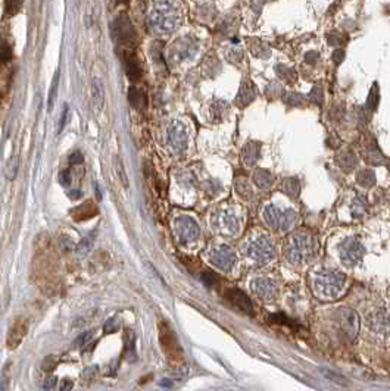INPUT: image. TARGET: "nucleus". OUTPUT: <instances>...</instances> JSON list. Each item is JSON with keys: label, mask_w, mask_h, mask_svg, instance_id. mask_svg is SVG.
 <instances>
[{"label": "nucleus", "mask_w": 390, "mask_h": 391, "mask_svg": "<svg viewBox=\"0 0 390 391\" xmlns=\"http://www.w3.org/2000/svg\"><path fill=\"white\" fill-rule=\"evenodd\" d=\"M284 253L293 265L306 263L317 253V240L308 232H294L284 244Z\"/></svg>", "instance_id": "obj_1"}, {"label": "nucleus", "mask_w": 390, "mask_h": 391, "mask_svg": "<svg viewBox=\"0 0 390 391\" xmlns=\"http://www.w3.org/2000/svg\"><path fill=\"white\" fill-rule=\"evenodd\" d=\"M346 277L339 271H324L317 275L314 281L315 293L324 298H333L342 293Z\"/></svg>", "instance_id": "obj_2"}, {"label": "nucleus", "mask_w": 390, "mask_h": 391, "mask_svg": "<svg viewBox=\"0 0 390 391\" xmlns=\"http://www.w3.org/2000/svg\"><path fill=\"white\" fill-rule=\"evenodd\" d=\"M265 224L276 231H289L294 227L297 215L292 209H280L274 204H270L264 209Z\"/></svg>", "instance_id": "obj_3"}, {"label": "nucleus", "mask_w": 390, "mask_h": 391, "mask_svg": "<svg viewBox=\"0 0 390 391\" xmlns=\"http://www.w3.org/2000/svg\"><path fill=\"white\" fill-rule=\"evenodd\" d=\"M274 255H276V246L273 244L271 238L267 235H261L252 240L246 247V256L258 265L268 263L274 258Z\"/></svg>", "instance_id": "obj_4"}, {"label": "nucleus", "mask_w": 390, "mask_h": 391, "mask_svg": "<svg viewBox=\"0 0 390 391\" xmlns=\"http://www.w3.org/2000/svg\"><path fill=\"white\" fill-rule=\"evenodd\" d=\"M211 224L215 228V231H218L221 234H227V235H234L240 229L239 216L231 209L216 210L211 218Z\"/></svg>", "instance_id": "obj_5"}, {"label": "nucleus", "mask_w": 390, "mask_h": 391, "mask_svg": "<svg viewBox=\"0 0 390 391\" xmlns=\"http://www.w3.org/2000/svg\"><path fill=\"white\" fill-rule=\"evenodd\" d=\"M150 21H153V28L159 33H170L177 27L178 15L173 6L168 3L159 4L153 13L150 15Z\"/></svg>", "instance_id": "obj_6"}, {"label": "nucleus", "mask_w": 390, "mask_h": 391, "mask_svg": "<svg viewBox=\"0 0 390 391\" xmlns=\"http://www.w3.org/2000/svg\"><path fill=\"white\" fill-rule=\"evenodd\" d=\"M336 319H337L340 334L348 341H352L358 335V331H359V318L356 312L348 307H342L337 310Z\"/></svg>", "instance_id": "obj_7"}, {"label": "nucleus", "mask_w": 390, "mask_h": 391, "mask_svg": "<svg viewBox=\"0 0 390 391\" xmlns=\"http://www.w3.org/2000/svg\"><path fill=\"white\" fill-rule=\"evenodd\" d=\"M159 338H161V344H162V350L165 352V355L168 356L170 360L173 362H180L183 359V350L177 341V337L174 334V331L165 324L162 322L159 326Z\"/></svg>", "instance_id": "obj_8"}, {"label": "nucleus", "mask_w": 390, "mask_h": 391, "mask_svg": "<svg viewBox=\"0 0 390 391\" xmlns=\"http://www.w3.org/2000/svg\"><path fill=\"white\" fill-rule=\"evenodd\" d=\"M364 246L361 244V241H358L356 238H348L345 241L340 243L339 246V255H340V261L348 265V266H355L358 265L362 258H364Z\"/></svg>", "instance_id": "obj_9"}, {"label": "nucleus", "mask_w": 390, "mask_h": 391, "mask_svg": "<svg viewBox=\"0 0 390 391\" xmlns=\"http://www.w3.org/2000/svg\"><path fill=\"white\" fill-rule=\"evenodd\" d=\"M209 261L221 271H230L236 263V255L228 246H215L209 250Z\"/></svg>", "instance_id": "obj_10"}, {"label": "nucleus", "mask_w": 390, "mask_h": 391, "mask_svg": "<svg viewBox=\"0 0 390 391\" xmlns=\"http://www.w3.org/2000/svg\"><path fill=\"white\" fill-rule=\"evenodd\" d=\"M176 234L181 243H192L199 238L200 229L190 216H180L176 219Z\"/></svg>", "instance_id": "obj_11"}, {"label": "nucleus", "mask_w": 390, "mask_h": 391, "mask_svg": "<svg viewBox=\"0 0 390 391\" xmlns=\"http://www.w3.org/2000/svg\"><path fill=\"white\" fill-rule=\"evenodd\" d=\"M112 33L119 44H122L125 50H128V44L134 40V28L131 21L125 15H119L112 24Z\"/></svg>", "instance_id": "obj_12"}, {"label": "nucleus", "mask_w": 390, "mask_h": 391, "mask_svg": "<svg viewBox=\"0 0 390 391\" xmlns=\"http://www.w3.org/2000/svg\"><path fill=\"white\" fill-rule=\"evenodd\" d=\"M168 143L173 152L177 155L187 149V128L181 122L174 121L168 127Z\"/></svg>", "instance_id": "obj_13"}, {"label": "nucleus", "mask_w": 390, "mask_h": 391, "mask_svg": "<svg viewBox=\"0 0 390 391\" xmlns=\"http://www.w3.org/2000/svg\"><path fill=\"white\" fill-rule=\"evenodd\" d=\"M370 328L379 335H389L390 334V307L385 306L374 310L368 316Z\"/></svg>", "instance_id": "obj_14"}, {"label": "nucleus", "mask_w": 390, "mask_h": 391, "mask_svg": "<svg viewBox=\"0 0 390 391\" xmlns=\"http://www.w3.org/2000/svg\"><path fill=\"white\" fill-rule=\"evenodd\" d=\"M252 292L264 301H273L279 295V286L276 281L268 278H256L250 283Z\"/></svg>", "instance_id": "obj_15"}, {"label": "nucleus", "mask_w": 390, "mask_h": 391, "mask_svg": "<svg viewBox=\"0 0 390 391\" xmlns=\"http://www.w3.org/2000/svg\"><path fill=\"white\" fill-rule=\"evenodd\" d=\"M28 332V321L25 318H18L12 326L9 328V332H7V340H6V344L10 350H15L21 343L22 340L25 338Z\"/></svg>", "instance_id": "obj_16"}, {"label": "nucleus", "mask_w": 390, "mask_h": 391, "mask_svg": "<svg viewBox=\"0 0 390 391\" xmlns=\"http://www.w3.org/2000/svg\"><path fill=\"white\" fill-rule=\"evenodd\" d=\"M225 298L236 307L239 309L240 312L243 313H248V315H252L253 313V304L250 301V298L237 289H228L225 292Z\"/></svg>", "instance_id": "obj_17"}, {"label": "nucleus", "mask_w": 390, "mask_h": 391, "mask_svg": "<svg viewBox=\"0 0 390 391\" xmlns=\"http://www.w3.org/2000/svg\"><path fill=\"white\" fill-rule=\"evenodd\" d=\"M255 98H256L255 86L250 81H243L240 89H239L237 98H236V104L239 107H246L249 103H252L255 100Z\"/></svg>", "instance_id": "obj_18"}, {"label": "nucleus", "mask_w": 390, "mask_h": 391, "mask_svg": "<svg viewBox=\"0 0 390 391\" xmlns=\"http://www.w3.org/2000/svg\"><path fill=\"white\" fill-rule=\"evenodd\" d=\"M261 156V144L256 141H249L242 150V158L246 166H253Z\"/></svg>", "instance_id": "obj_19"}, {"label": "nucleus", "mask_w": 390, "mask_h": 391, "mask_svg": "<svg viewBox=\"0 0 390 391\" xmlns=\"http://www.w3.org/2000/svg\"><path fill=\"white\" fill-rule=\"evenodd\" d=\"M125 71H127V77L131 80V81H137L140 80L142 77V66H140V62L139 59L133 55V52H125Z\"/></svg>", "instance_id": "obj_20"}, {"label": "nucleus", "mask_w": 390, "mask_h": 391, "mask_svg": "<svg viewBox=\"0 0 390 391\" xmlns=\"http://www.w3.org/2000/svg\"><path fill=\"white\" fill-rule=\"evenodd\" d=\"M174 56L178 59V61H184L187 58H190L196 50V44L193 40L190 38H184L181 41H178V46L174 47Z\"/></svg>", "instance_id": "obj_21"}, {"label": "nucleus", "mask_w": 390, "mask_h": 391, "mask_svg": "<svg viewBox=\"0 0 390 391\" xmlns=\"http://www.w3.org/2000/svg\"><path fill=\"white\" fill-rule=\"evenodd\" d=\"M253 183L259 187V189H270L274 183V177L270 171H265V169H258L253 172Z\"/></svg>", "instance_id": "obj_22"}, {"label": "nucleus", "mask_w": 390, "mask_h": 391, "mask_svg": "<svg viewBox=\"0 0 390 391\" xmlns=\"http://www.w3.org/2000/svg\"><path fill=\"white\" fill-rule=\"evenodd\" d=\"M356 156L351 150H343L337 155V163L345 171H352L356 166Z\"/></svg>", "instance_id": "obj_23"}, {"label": "nucleus", "mask_w": 390, "mask_h": 391, "mask_svg": "<svg viewBox=\"0 0 390 391\" xmlns=\"http://www.w3.org/2000/svg\"><path fill=\"white\" fill-rule=\"evenodd\" d=\"M136 337L133 334V331H125V347H124V356L127 358V360L130 362H136L137 355H136Z\"/></svg>", "instance_id": "obj_24"}, {"label": "nucleus", "mask_w": 390, "mask_h": 391, "mask_svg": "<svg viewBox=\"0 0 390 391\" xmlns=\"http://www.w3.org/2000/svg\"><path fill=\"white\" fill-rule=\"evenodd\" d=\"M96 213H98V209H96V206L92 201H86L83 206H80V207H77V209L72 210V215H74V218L77 221H80V219H89V218H92Z\"/></svg>", "instance_id": "obj_25"}, {"label": "nucleus", "mask_w": 390, "mask_h": 391, "mask_svg": "<svg viewBox=\"0 0 390 391\" xmlns=\"http://www.w3.org/2000/svg\"><path fill=\"white\" fill-rule=\"evenodd\" d=\"M128 101L136 109H144L146 107V96L137 87H131L128 90Z\"/></svg>", "instance_id": "obj_26"}, {"label": "nucleus", "mask_w": 390, "mask_h": 391, "mask_svg": "<svg viewBox=\"0 0 390 391\" xmlns=\"http://www.w3.org/2000/svg\"><path fill=\"white\" fill-rule=\"evenodd\" d=\"M356 183L364 189H370L376 184V174L371 169H361L356 174Z\"/></svg>", "instance_id": "obj_27"}, {"label": "nucleus", "mask_w": 390, "mask_h": 391, "mask_svg": "<svg viewBox=\"0 0 390 391\" xmlns=\"http://www.w3.org/2000/svg\"><path fill=\"white\" fill-rule=\"evenodd\" d=\"M92 95H93V103H95L96 109L100 110L103 107V101H105V90H103V84H102V81L99 78H96L93 81Z\"/></svg>", "instance_id": "obj_28"}, {"label": "nucleus", "mask_w": 390, "mask_h": 391, "mask_svg": "<svg viewBox=\"0 0 390 391\" xmlns=\"http://www.w3.org/2000/svg\"><path fill=\"white\" fill-rule=\"evenodd\" d=\"M248 46L250 49V52L258 56V58H268L270 56V50L268 47L261 41V40H256V38H252V40H248Z\"/></svg>", "instance_id": "obj_29"}, {"label": "nucleus", "mask_w": 390, "mask_h": 391, "mask_svg": "<svg viewBox=\"0 0 390 391\" xmlns=\"http://www.w3.org/2000/svg\"><path fill=\"white\" fill-rule=\"evenodd\" d=\"M93 244H95V235L90 234V235H87L86 238H83L81 243L77 246V255H78L80 258L87 256V255L90 253V250L93 249Z\"/></svg>", "instance_id": "obj_30"}, {"label": "nucleus", "mask_w": 390, "mask_h": 391, "mask_svg": "<svg viewBox=\"0 0 390 391\" xmlns=\"http://www.w3.org/2000/svg\"><path fill=\"white\" fill-rule=\"evenodd\" d=\"M236 190H237V193L240 195V197H243L245 200H249V198L253 196V190H252L250 183H248L245 178L237 180V183H236Z\"/></svg>", "instance_id": "obj_31"}, {"label": "nucleus", "mask_w": 390, "mask_h": 391, "mask_svg": "<svg viewBox=\"0 0 390 391\" xmlns=\"http://www.w3.org/2000/svg\"><path fill=\"white\" fill-rule=\"evenodd\" d=\"M367 161H368L370 163H373V165H380V163L385 162V158H383V155L379 152V149H377L376 144L367 147Z\"/></svg>", "instance_id": "obj_32"}, {"label": "nucleus", "mask_w": 390, "mask_h": 391, "mask_svg": "<svg viewBox=\"0 0 390 391\" xmlns=\"http://www.w3.org/2000/svg\"><path fill=\"white\" fill-rule=\"evenodd\" d=\"M283 190H284V193L289 196V197L296 198V197L299 196V190H300V187H299V181H297L296 178H287V180H284V183H283Z\"/></svg>", "instance_id": "obj_33"}, {"label": "nucleus", "mask_w": 390, "mask_h": 391, "mask_svg": "<svg viewBox=\"0 0 390 391\" xmlns=\"http://www.w3.org/2000/svg\"><path fill=\"white\" fill-rule=\"evenodd\" d=\"M276 71H277V75H279L282 80H284L286 83H290V84H292V83L296 81V74H294V71L290 69V68H287V66H284V65H277Z\"/></svg>", "instance_id": "obj_34"}, {"label": "nucleus", "mask_w": 390, "mask_h": 391, "mask_svg": "<svg viewBox=\"0 0 390 391\" xmlns=\"http://www.w3.org/2000/svg\"><path fill=\"white\" fill-rule=\"evenodd\" d=\"M379 98H380L379 89H377V84H374L371 92H370V95H368V98H367V109L368 110H376V107L379 104Z\"/></svg>", "instance_id": "obj_35"}, {"label": "nucleus", "mask_w": 390, "mask_h": 391, "mask_svg": "<svg viewBox=\"0 0 390 391\" xmlns=\"http://www.w3.org/2000/svg\"><path fill=\"white\" fill-rule=\"evenodd\" d=\"M22 3H24V0H6V3H4L6 15H9V16L16 15L19 12V9L22 7Z\"/></svg>", "instance_id": "obj_36"}, {"label": "nucleus", "mask_w": 390, "mask_h": 391, "mask_svg": "<svg viewBox=\"0 0 390 391\" xmlns=\"http://www.w3.org/2000/svg\"><path fill=\"white\" fill-rule=\"evenodd\" d=\"M12 58V49L6 40H0V64L9 62Z\"/></svg>", "instance_id": "obj_37"}, {"label": "nucleus", "mask_w": 390, "mask_h": 391, "mask_svg": "<svg viewBox=\"0 0 390 391\" xmlns=\"http://www.w3.org/2000/svg\"><path fill=\"white\" fill-rule=\"evenodd\" d=\"M4 171H6V177H7L9 180H13V178H15V175H16V171H18V158H16V156H15V158H12V159L7 162V165H6Z\"/></svg>", "instance_id": "obj_38"}, {"label": "nucleus", "mask_w": 390, "mask_h": 391, "mask_svg": "<svg viewBox=\"0 0 390 391\" xmlns=\"http://www.w3.org/2000/svg\"><path fill=\"white\" fill-rule=\"evenodd\" d=\"M56 365H58V358L56 356H47L41 362V369L44 372H52L56 368Z\"/></svg>", "instance_id": "obj_39"}, {"label": "nucleus", "mask_w": 390, "mask_h": 391, "mask_svg": "<svg viewBox=\"0 0 390 391\" xmlns=\"http://www.w3.org/2000/svg\"><path fill=\"white\" fill-rule=\"evenodd\" d=\"M58 83H59V72L55 75L53 83H52V89H50V95H49V110H52V107H53V101H55L56 92H58Z\"/></svg>", "instance_id": "obj_40"}, {"label": "nucleus", "mask_w": 390, "mask_h": 391, "mask_svg": "<svg viewBox=\"0 0 390 391\" xmlns=\"http://www.w3.org/2000/svg\"><path fill=\"white\" fill-rule=\"evenodd\" d=\"M92 337H93V331H86V332H83V334L74 341V346H75V347H83V346H86V344L92 340Z\"/></svg>", "instance_id": "obj_41"}, {"label": "nucleus", "mask_w": 390, "mask_h": 391, "mask_svg": "<svg viewBox=\"0 0 390 391\" xmlns=\"http://www.w3.org/2000/svg\"><path fill=\"white\" fill-rule=\"evenodd\" d=\"M284 101L289 106H297V104L303 103V98L300 95H296V93H287V95H284Z\"/></svg>", "instance_id": "obj_42"}, {"label": "nucleus", "mask_w": 390, "mask_h": 391, "mask_svg": "<svg viewBox=\"0 0 390 391\" xmlns=\"http://www.w3.org/2000/svg\"><path fill=\"white\" fill-rule=\"evenodd\" d=\"M202 281L208 286V287H213L218 284V277L212 272H205L202 274Z\"/></svg>", "instance_id": "obj_43"}, {"label": "nucleus", "mask_w": 390, "mask_h": 391, "mask_svg": "<svg viewBox=\"0 0 390 391\" xmlns=\"http://www.w3.org/2000/svg\"><path fill=\"white\" fill-rule=\"evenodd\" d=\"M364 212H365V203H364V200L358 198V200L354 203L352 213H354V216H361V215H364Z\"/></svg>", "instance_id": "obj_44"}, {"label": "nucleus", "mask_w": 390, "mask_h": 391, "mask_svg": "<svg viewBox=\"0 0 390 391\" xmlns=\"http://www.w3.org/2000/svg\"><path fill=\"white\" fill-rule=\"evenodd\" d=\"M116 329H118V321H116L115 318L107 319L106 324H105V326H103L105 334H112V332H115Z\"/></svg>", "instance_id": "obj_45"}, {"label": "nucleus", "mask_w": 390, "mask_h": 391, "mask_svg": "<svg viewBox=\"0 0 390 391\" xmlns=\"http://www.w3.org/2000/svg\"><path fill=\"white\" fill-rule=\"evenodd\" d=\"M327 40L330 46H340L343 43V35L339 33H333V34H328Z\"/></svg>", "instance_id": "obj_46"}, {"label": "nucleus", "mask_w": 390, "mask_h": 391, "mask_svg": "<svg viewBox=\"0 0 390 391\" xmlns=\"http://www.w3.org/2000/svg\"><path fill=\"white\" fill-rule=\"evenodd\" d=\"M309 98H311V100H312L314 103H318V104H319V103L322 101V90H321L318 86L314 87L312 92H311V96H309Z\"/></svg>", "instance_id": "obj_47"}, {"label": "nucleus", "mask_w": 390, "mask_h": 391, "mask_svg": "<svg viewBox=\"0 0 390 391\" xmlns=\"http://www.w3.org/2000/svg\"><path fill=\"white\" fill-rule=\"evenodd\" d=\"M56 386H58V378H56V377H50V378H47V380L44 381L43 389H44V390H53Z\"/></svg>", "instance_id": "obj_48"}, {"label": "nucleus", "mask_w": 390, "mask_h": 391, "mask_svg": "<svg viewBox=\"0 0 390 391\" xmlns=\"http://www.w3.org/2000/svg\"><path fill=\"white\" fill-rule=\"evenodd\" d=\"M343 59H345V50H342V49H336L334 53H333V61H334V64L339 65Z\"/></svg>", "instance_id": "obj_49"}, {"label": "nucleus", "mask_w": 390, "mask_h": 391, "mask_svg": "<svg viewBox=\"0 0 390 391\" xmlns=\"http://www.w3.org/2000/svg\"><path fill=\"white\" fill-rule=\"evenodd\" d=\"M59 181H61L62 186H68V184H71V174H70V171H64V172H61V174H59Z\"/></svg>", "instance_id": "obj_50"}, {"label": "nucleus", "mask_w": 390, "mask_h": 391, "mask_svg": "<svg viewBox=\"0 0 390 391\" xmlns=\"http://www.w3.org/2000/svg\"><path fill=\"white\" fill-rule=\"evenodd\" d=\"M83 162V155L80 152H74L71 156H70V163L71 165H78Z\"/></svg>", "instance_id": "obj_51"}, {"label": "nucleus", "mask_w": 390, "mask_h": 391, "mask_svg": "<svg viewBox=\"0 0 390 391\" xmlns=\"http://www.w3.org/2000/svg\"><path fill=\"white\" fill-rule=\"evenodd\" d=\"M318 58H319L318 52H309V53H306V56H305L306 62H309V64H315V62L318 61Z\"/></svg>", "instance_id": "obj_52"}, {"label": "nucleus", "mask_w": 390, "mask_h": 391, "mask_svg": "<svg viewBox=\"0 0 390 391\" xmlns=\"http://www.w3.org/2000/svg\"><path fill=\"white\" fill-rule=\"evenodd\" d=\"M72 387H74V384H72V381H71V380H68V378L62 380V383H61V390L62 391L72 390Z\"/></svg>", "instance_id": "obj_53"}, {"label": "nucleus", "mask_w": 390, "mask_h": 391, "mask_svg": "<svg viewBox=\"0 0 390 391\" xmlns=\"http://www.w3.org/2000/svg\"><path fill=\"white\" fill-rule=\"evenodd\" d=\"M67 115H68V107L65 106L64 113H62V118H61V124H59V130H58V132L62 131V128H64V125H65V122H67Z\"/></svg>", "instance_id": "obj_54"}, {"label": "nucleus", "mask_w": 390, "mask_h": 391, "mask_svg": "<svg viewBox=\"0 0 390 391\" xmlns=\"http://www.w3.org/2000/svg\"><path fill=\"white\" fill-rule=\"evenodd\" d=\"M118 165H119V171H118V172H119V175H121V178H122V184H124V186L127 187V186H128V181H127V178H125V174H124V168H122V163H121L119 161H118Z\"/></svg>", "instance_id": "obj_55"}, {"label": "nucleus", "mask_w": 390, "mask_h": 391, "mask_svg": "<svg viewBox=\"0 0 390 391\" xmlns=\"http://www.w3.org/2000/svg\"><path fill=\"white\" fill-rule=\"evenodd\" d=\"M81 192L80 190H72L71 193H70V198H72V200H77V198H80L81 197Z\"/></svg>", "instance_id": "obj_56"}, {"label": "nucleus", "mask_w": 390, "mask_h": 391, "mask_svg": "<svg viewBox=\"0 0 390 391\" xmlns=\"http://www.w3.org/2000/svg\"><path fill=\"white\" fill-rule=\"evenodd\" d=\"M389 168H390V165H389Z\"/></svg>", "instance_id": "obj_57"}]
</instances>
